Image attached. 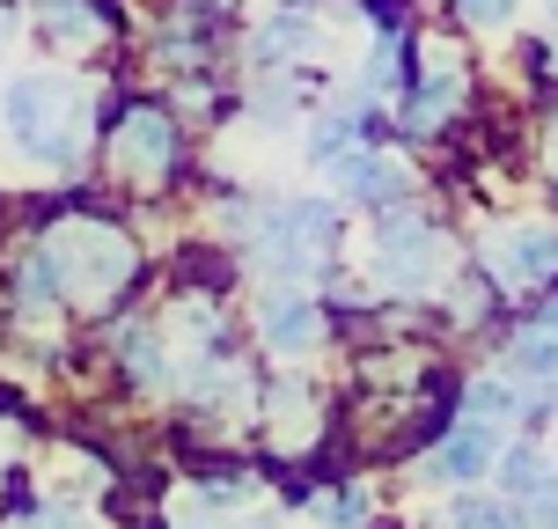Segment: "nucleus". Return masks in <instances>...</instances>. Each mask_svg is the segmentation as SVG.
I'll list each match as a JSON object with an SVG mask.
<instances>
[{
  "label": "nucleus",
  "instance_id": "10",
  "mask_svg": "<svg viewBox=\"0 0 558 529\" xmlns=\"http://www.w3.org/2000/svg\"><path fill=\"white\" fill-rule=\"evenodd\" d=\"M37 15H45V29L66 37V45H88V37H96V8H88V0H37Z\"/></svg>",
  "mask_w": 558,
  "mask_h": 529
},
{
  "label": "nucleus",
  "instance_id": "4",
  "mask_svg": "<svg viewBox=\"0 0 558 529\" xmlns=\"http://www.w3.org/2000/svg\"><path fill=\"white\" fill-rule=\"evenodd\" d=\"M111 163L125 169V177H162L169 169V118L162 111H133L125 125H118V140H111Z\"/></svg>",
  "mask_w": 558,
  "mask_h": 529
},
{
  "label": "nucleus",
  "instance_id": "16",
  "mask_svg": "<svg viewBox=\"0 0 558 529\" xmlns=\"http://www.w3.org/2000/svg\"><path fill=\"white\" fill-rule=\"evenodd\" d=\"M463 15H471L477 29H500L507 15H514V0H463Z\"/></svg>",
  "mask_w": 558,
  "mask_h": 529
},
{
  "label": "nucleus",
  "instance_id": "5",
  "mask_svg": "<svg viewBox=\"0 0 558 529\" xmlns=\"http://www.w3.org/2000/svg\"><path fill=\"white\" fill-rule=\"evenodd\" d=\"M493 265H500V279H551L558 273V228H514V236H500L493 243Z\"/></svg>",
  "mask_w": 558,
  "mask_h": 529
},
{
  "label": "nucleus",
  "instance_id": "14",
  "mask_svg": "<svg viewBox=\"0 0 558 529\" xmlns=\"http://www.w3.org/2000/svg\"><path fill=\"white\" fill-rule=\"evenodd\" d=\"M507 493H522V501H530V493H544V485H551V471H544V456H530V448H514V456H507Z\"/></svg>",
  "mask_w": 558,
  "mask_h": 529
},
{
  "label": "nucleus",
  "instance_id": "9",
  "mask_svg": "<svg viewBox=\"0 0 558 529\" xmlns=\"http://www.w3.org/2000/svg\"><path fill=\"white\" fill-rule=\"evenodd\" d=\"M59 287H66V279H59V265H52V251H37L23 265V279H15V294H23V309L29 316H52V294Z\"/></svg>",
  "mask_w": 558,
  "mask_h": 529
},
{
  "label": "nucleus",
  "instance_id": "12",
  "mask_svg": "<svg viewBox=\"0 0 558 529\" xmlns=\"http://www.w3.org/2000/svg\"><path fill=\"white\" fill-rule=\"evenodd\" d=\"M507 419H514V390L507 383H471V426H493L500 434Z\"/></svg>",
  "mask_w": 558,
  "mask_h": 529
},
{
  "label": "nucleus",
  "instance_id": "17",
  "mask_svg": "<svg viewBox=\"0 0 558 529\" xmlns=\"http://www.w3.org/2000/svg\"><path fill=\"white\" fill-rule=\"evenodd\" d=\"M8 37H15V23H8V15H0V52H8Z\"/></svg>",
  "mask_w": 558,
  "mask_h": 529
},
{
  "label": "nucleus",
  "instance_id": "1",
  "mask_svg": "<svg viewBox=\"0 0 558 529\" xmlns=\"http://www.w3.org/2000/svg\"><path fill=\"white\" fill-rule=\"evenodd\" d=\"M0 125L37 169H66L82 155V88L66 74H15L0 96Z\"/></svg>",
  "mask_w": 558,
  "mask_h": 529
},
{
  "label": "nucleus",
  "instance_id": "11",
  "mask_svg": "<svg viewBox=\"0 0 558 529\" xmlns=\"http://www.w3.org/2000/svg\"><path fill=\"white\" fill-rule=\"evenodd\" d=\"M514 368H522V375H536V383H551V375H558V324L514 338Z\"/></svg>",
  "mask_w": 558,
  "mask_h": 529
},
{
  "label": "nucleus",
  "instance_id": "2",
  "mask_svg": "<svg viewBox=\"0 0 558 529\" xmlns=\"http://www.w3.org/2000/svg\"><path fill=\"white\" fill-rule=\"evenodd\" d=\"M45 251H52L59 279H66L74 294H118L125 273H133V243H125L118 228H104V221H66Z\"/></svg>",
  "mask_w": 558,
  "mask_h": 529
},
{
  "label": "nucleus",
  "instance_id": "15",
  "mask_svg": "<svg viewBox=\"0 0 558 529\" xmlns=\"http://www.w3.org/2000/svg\"><path fill=\"white\" fill-rule=\"evenodd\" d=\"M456 104V74H441V82H426V96L412 104V125H441V111Z\"/></svg>",
  "mask_w": 558,
  "mask_h": 529
},
{
  "label": "nucleus",
  "instance_id": "19",
  "mask_svg": "<svg viewBox=\"0 0 558 529\" xmlns=\"http://www.w3.org/2000/svg\"><path fill=\"white\" fill-rule=\"evenodd\" d=\"M29 529H37V522H29Z\"/></svg>",
  "mask_w": 558,
  "mask_h": 529
},
{
  "label": "nucleus",
  "instance_id": "8",
  "mask_svg": "<svg viewBox=\"0 0 558 529\" xmlns=\"http://www.w3.org/2000/svg\"><path fill=\"white\" fill-rule=\"evenodd\" d=\"M331 184L345 199H390L397 192V163H383V155H345V163H331Z\"/></svg>",
  "mask_w": 558,
  "mask_h": 529
},
{
  "label": "nucleus",
  "instance_id": "7",
  "mask_svg": "<svg viewBox=\"0 0 558 529\" xmlns=\"http://www.w3.org/2000/svg\"><path fill=\"white\" fill-rule=\"evenodd\" d=\"M434 464H441V478H477V471H493V426H471V419H463V426L441 442V456H434Z\"/></svg>",
  "mask_w": 558,
  "mask_h": 529
},
{
  "label": "nucleus",
  "instance_id": "6",
  "mask_svg": "<svg viewBox=\"0 0 558 529\" xmlns=\"http://www.w3.org/2000/svg\"><path fill=\"white\" fill-rule=\"evenodd\" d=\"M316 332H324L316 302H302V294H272V302H265V346H272V353H308Z\"/></svg>",
  "mask_w": 558,
  "mask_h": 529
},
{
  "label": "nucleus",
  "instance_id": "3",
  "mask_svg": "<svg viewBox=\"0 0 558 529\" xmlns=\"http://www.w3.org/2000/svg\"><path fill=\"white\" fill-rule=\"evenodd\" d=\"M375 257H383V279H390V287H426V279L441 273V236H434L426 221H412V214H404V221L383 228Z\"/></svg>",
  "mask_w": 558,
  "mask_h": 529
},
{
  "label": "nucleus",
  "instance_id": "13",
  "mask_svg": "<svg viewBox=\"0 0 558 529\" xmlns=\"http://www.w3.org/2000/svg\"><path fill=\"white\" fill-rule=\"evenodd\" d=\"M125 353H133V375H140V383H162V375H169L162 332H147V324H140V332H125Z\"/></svg>",
  "mask_w": 558,
  "mask_h": 529
},
{
  "label": "nucleus",
  "instance_id": "18",
  "mask_svg": "<svg viewBox=\"0 0 558 529\" xmlns=\"http://www.w3.org/2000/svg\"><path fill=\"white\" fill-rule=\"evenodd\" d=\"M551 177H558V140H551Z\"/></svg>",
  "mask_w": 558,
  "mask_h": 529
}]
</instances>
